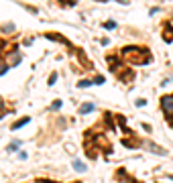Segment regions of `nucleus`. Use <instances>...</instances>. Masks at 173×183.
Returning a JSON list of instances; mask_svg holds the SVG:
<instances>
[{"instance_id":"nucleus-4","label":"nucleus","mask_w":173,"mask_h":183,"mask_svg":"<svg viewBox=\"0 0 173 183\" xmlns=\"http://www.w3.org/2000/svg\"><path fill=\"white\" fill-rule=\"evenodd\" d=\"M92 110H94V104H92V102H86V104L80 108V114H90Z\"/></svg>"},{"instance_id":"nucleus-8","label":"nucleus","mask_w":173,"mask_h":183,"mask_svg":"<svg viewBox=\"0 0 173 183\" xmlns=\"http://www.w3.org/2000/svg\"><path fill=\"white\" fill-rule=\"evenodd\" d=\"M114 27H116V23H114V21H108V23L104 24V29H108V31H112Z\"/></svg>"},{"instance_id":"nucleus-13","label":"nucleus","mask_w":173,"mask_h":183,"mask_svg":"<svg viewBox=\"0 0 173 183\" xmlns=\"http://www.w3.org/2000/svg\"><path fill=\"white\" fill-rule=\"evenodd\" d=\"M4 71H6V65H4V63H0V75H2Z\"/></svg>"},{"instance_id":"nucleus-2","label":"nucleus","mask_w":173,"mask_h":183,"mask_svg":"<svg viewBox=\"0 0 173 183\" xmlns=\"http://www.w3.org/2000/svg\"><path fill=\"white\" fill-rule=\"evenodd\" d=\"M108 65H110V69L116 71L122 80H130V75H132V73H130L128 69H122V65L118 63V59H116V57H108Z\"/></svg>"},{"instance_id":"nucleus-10","label":"nucleus","mask_w":173,"mask_h":183,"mask_svg":"<svg viewBox=\"0 0 173 183\" xmlns=\"http://www.w3.org/2000/svg\"><path fill=\"white\" fill-rule=\"evenodd\" d=\"M59 2H61V4H65V6H71L75 0H59Z\"/></svg>"},{"instance_id":"nucleus-12","label":"nucleus","mask_w":173,"mask_h":183,"mask_svg":"<svg viewBox=\"0 0 173 183\" xmlns=\"http://www.w3.org/2000/svg\"><path fill=\"white\" fill-rule=\"evenodd\" d=\"M59 106H61V100H55V102H53V108H55V110H57Z\"/></svg>"},{"instance_id":"nucleus-3","label":"nucleus","mask_w":173,"mask_h":183,"mask_svg":"<svg viewBox=\"0 0 173 183\" xmlns=\"http://www.w3.org/2000/svg\"><path fill=\"white\" fill-rule=\"evenodd\" d=\"M161 106H163L165 116H167L169 120H173V96H165V98L161 100Z\"/></svg>"},{"instance_id":"nucleus-6","label":"nucleus","mask_w":173,"mask_h":183,"mask_svg":"<svg viewBox=\"0 0 173 183\" xmlns=\"http://www.w3.org/2000/svg\"><path fill=\"white\" fill-rule=\"evenodd\" d=\"M73 169H75V171H86V165H84L81 161H73Z\"/></svg>"},{"instance_id":"nucleus-9","label":"nucleus","mask_w":173,"mask_h":183,"mask_svg":"<svg viewBox=\"0 0 173 183\" xmlns=\"http://www.w3.org/2000/svg\"><path fill=\"white\" fill-rule=\"evenodd\" d=\"M16 149H18V142H12V145H8V149H6V151L12 153V151H16Z\"/></svg>"},{"instance_id":"nucleus-1","label":"nucleus","mask_w":173,"mask_h":183,"mask_svg":"<svg viewBox=\"0 0 173 183\" xmlns=\"http://www.w3.org/2000/svg\"><path fill=\"white\" fill-rule=\"evenodd\" d=\"M122 55L126 59L128 63H135V65H140V63H149L151 61V53L147 49H143V47H124L122 49Z\"/></svg>"},{"instance_id":"nucleus-5","label":"nucleus","mask_w":173,"mask_h":183,"mask_svg":"<svg viewBox=\"0 0 173 183\" xmlns=\"http://www.w3.org/2000/svg\"><path fill=\"white\" fill-rule=\"evenodd\" d=\"M27 122H31V118H29V116H24V118H21V120H18L16 124H12V128H14V130H18V128H23V126L27 124Z\"/></svg>"},{"instance_id":"nucleus-7","label":"nucleus","mask_w":173,"mask_h":183,"mask_svg":"<svg viewBox=\"0 0 173 183\" xmlns=\"http://www.w3.org/2000/svg\"><path fill=\"white\" fill-rule=\"evenodd\" d=\"M149 149L153 153H159V155H165V149H159V147H155V145H149Z\"/></svg>"},{"instance_id":"nucleus-11","label":"nucleus","mask_w":173,"mask_h":183,"mask_svg":"<svg viewBox=\"0 0 173 183\" xmlns=\"http://www.w3.org/2000/svg\"><path fill=\"white\" fill-rule=\"evenodd\" d=\"M55 80H57V73H53V75L49 77V83H55Z\"/></svg>"}]
</instances>
